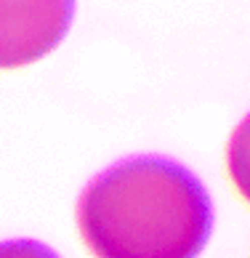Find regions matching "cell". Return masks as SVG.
Returning a JSON list of instances; mask_svg holds the SVG:
<instances>
[{"label": "cell", "mask_w": 250, "mask_h": 258, "mask_svg": "<svg viewBox=\"0 0 250 258\" xmlns=\"http://www.w3.org/2000/svg\"><path fill=\"white\" fill-rule=\"evenodd\" d=\"M78 229L96 258H197L213 232V203L186 165L139 155L88 181Z\"/></svg>", "instance_id": "1"}, {"label": "cell", "mask_w": 250, "mask_h": 258, "mask_svg": "<svg viewBox=\"0 0 250 258\" xmlns=\"http://www.w3.org/2000/svg\"><path fill=\"white\" fill-rule=\"evenodd\" d=\"M75 0H0V70L51 53L70 32Z\"/></svg>", "instance_id": "2"}, {"label": "cell", "mask_w": 250, "mask_h": 258, "mask_svg": "<svg viewBox=\"0 0 250 258\" xmlns=\"http://www.w3.org/2000/svg\"><path fill=\"white\" fill-rule=\"evenodd\" d=\"M226 170L237 195L250 205V114H245L226 144Z\"/></svg>", "instance_id": "3"}, {"label": "cell", "mask_w": 250, "mask_h": 258, "mask_svg": "<svg viewBox=\"0 0 250 258\" xmlns=\"http://www.w3.org/2000/svg\"><path fill=\"white\" fill-rule=\"evenodd\" d=\"M0 258H59V255L37 240H6L0 242Z\"/></svg>", "instance_id": "4"}]
</instances>
